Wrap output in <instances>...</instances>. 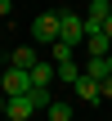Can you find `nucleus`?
<instances>
[{"label":"nucleus","mask_w":112,"mask_h":121,"mask_svg":"<svg viewBox=\"0 0 112 121\" xmlns=\"http://www.w3.org/2000/svg\"><path fill=\"white\" fill-rule=\"evenodd\" d=\"M72 90H76V99H81V103H103V94H99V81H94L90 72H81Z\"/></svg>","instance_id":"5"},{"label":"nucleus","mask_w":112,"mask_h":121,"mask_svg":"<svg viewBox=\"0 0 112 121\" xmlns=\"http://www.w3.org/2000/svg\"><path fill=\"white\" fill-rule=\"evenodd\" d=\"M85 67H76V58H67V63H58V81L63 85H76V76H81Z\"/></svg>","instance_id":"9"},{"label":"nucleus","mask_w":112,"mask_h":121,"mask_svg":"<svg viewBox=\"0 0 112 121\" xmlns=\"http://www.w3.org/2000/svg\"><path fill=\"white\" fill-rule=\"evenodd\" d=\"M9 9H13V0H0V18H9Z\"/></svg>","instance_id":"13"},{"label":"nucleus","mask_w":112,"mask_h":121,"mask_svg":"<svg viewBox=\"0 0 112 121\" xmlns=\"http://www.w3.org/2000/svg\"><path fill=\"white\" fill-rule=\"evenodd\" d=\"M9 63H13V67H36L40 54H36V45H18V49L9 54Z\"/></svg>","instance_id":"7"},{"label":"nucleus","mask_w":112,"mask_h":121,"mask_svg":"<svg viewBox=\"0 0 112 121\" xmlns=\"http://www.w3.org/2000/svg\"><path fill=\"white\" fill-rule=\"evenodd\" d=\"M112 9H108V0H90V18H108Z\"/></svg>","instance_id":"11"},{"label":"nucleus","mask_w":112,"mask_h":121,"mask_svg":"<svg viewBox=\"0 0 112 121\" xmlns=\"http://www.w3.org/2000/svg\"><path fill=\"white\" fill-rule=\"evenodd\" d=\"M99 94H103V103L112 99V76H103V81H99Z\"/></svg>","instance_id":"12"},{"label":"nucleus","mask_w":112,"mask_h":121,"mask_svg":"<svg viewBox=\"0 0 112 121\" xmlns=\"http://www.w3.org/2000/svg\"><path fill=\"white\" fill-rule=\"evenodd\" d=\"M45 112H49L54 121H67V117H72V103H58V99H54V103H49Z\"/></svg>","instance_id":"10"},{"label":"nucleus","mask_w":112,"mask_h":121,"mask_svg":"<svg viewBox=\"0 0 112 121\" xmlns=\"http://www.w3.org/2000/svg\"><path fill=\"white\" fill-rule=\"evenodd\" d=\"M0 90H4V94H22V90H31V67H13V63H9V72L0 76Z\"/></svg>","instance_id":"3"},{"label":"nucleus","mask_w":112,"mask_h":121,"mask_svg":"<svg viewBox=\"0 0 112 121\" xmlns=\"http://www.w3.org/2000/svg\"><path fill=\"white\" fill-rule=\"evenodd\" d=\"M108 67H112V49H108Z\"/></svg>","instance_id":"16"},{"label":"nucleus","mask_w":112,"mask_h":121,"mask_svg":"<svg viewBox=\"0 0 112 121\" xmlns=\"http://www.w3.org/2000/svg\"><path fill=\"white\" fill-rule=\"evenodd\" d=\"M103 27H108V36H112V13H108V18H103Z\"/></svg>","instance_id":"15"},{"label":"nucleus","mask_w":112,"mask_h":121,"mask_svg":"<svg viewBox=\"0 0 112 121\" xmlns=\"http://www.w3.org/2000/svg\"><path fill=\"white\" fill-rule=\"evenodd\" d=\"M49 81H58V63L54 58H40L31 67V85H49Z\"/></svg>","instance_id":"6"},{"label":"nucleus","mask_w":112,"mask_h":121,"mask_svg":"<svg viewBox=\"0 0 112 121\" xmlns=\"http://www.w3.org/2000/svg\"><path fill=\"white\" fill-rule=\"evenodd\" d=\"M49 58H54V63H67V58H76V45H72V40H54V45H49Z\"/></svg>","instance_id":"8"},{"label":"nucleus","mask_w":112,"mask_h":121,"mask_svg":"<svg viewBox=\"0 0 112 121\" xmlns=\"http://www.w3.org/2000/svg\"><path fill=\"white\" fill-rule=\"evenodd\" d=\"M63 22H58V40H72V45H85V18H76L72 9H58Z\"/></svg>","instance_id":"2"},{"label":"nucleus","mask_w":112,"mask_h":121,"mask_svg":"<svg viewBox=\"0 0 112 121\" xmlns=\"http://www.w3.org/2000/svg\"><path fill=\"white\" fill-rule=\"evenodd\" d=\"M36 112V99H31V90H22V94H9V103H4V117L9 121H27Z\"/></svg>","instance_id":"4"},{"label":"nucleus","mask_w":112,"mask_h":121,"mask_svg":"<svg viewBox=\"0 0 112 121\" xmlns=\"http://www.w3.org/2000/svg\"><path fill=\"white\" fill-rule=\"evenodd\" d=\"M4 103H9V94H4V90H0V112H4Z\"/></svg>","instance_id":"14"},{"label":"nucleus","mask_w":112,"mask_h":121,"mask_svg":"<svg viewBox=\"0 0 112 121\" xmlns=\"http://www.w3.org/2000/svg\"><path fill=\"white\" fill-rule=\"evenodd\" d=\"M58 22H63V13H58V9L40 13V18L31 22V36H36V45H54V40H58Z\"/></svg>","instance_id":"1"}]
</instances>
